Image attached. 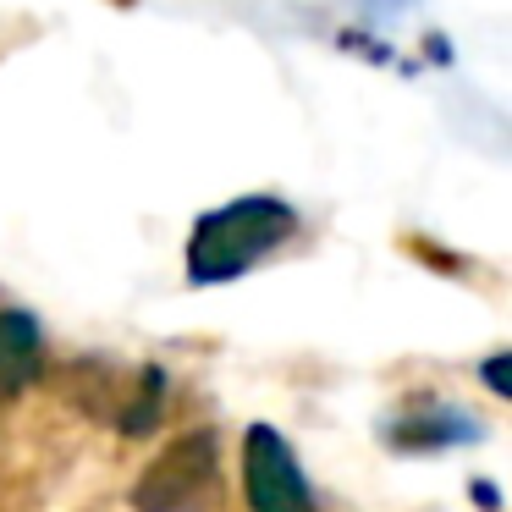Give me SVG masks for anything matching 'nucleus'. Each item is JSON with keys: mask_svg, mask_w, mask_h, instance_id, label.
Returning <instances> with one entry per match:
<instances>
[{"mask_svg": "<svg viewBox=\"0 0 512 512\" xmlns=\"http://www.w3.org/2000/svg\"><path fill=\"white\" fill-rule=\"evenodd\" d=\"M292 232H298V210L270 199V193H248V199L221 204V210L199 215V226L188 237V281L215 287V281L243 276L265 254H276Z\"/></svg>", "mask_w": 512, "mask_h": 512, "instance_id": "1", "label": "nucleus"}, {"mask_svg": "<svg viewBox=\"0 0 512 512\" xmlns=\"http://www.w3.org/2000/svg\"><path fill=\"white\" fill-rule=\"evenodd\" d=\"M215 435L188 430L149 463V474L138 479L133 507L138 512H210L215 507Z\"/></svg>", "mask_w": 512, "mask_h": 512, "instance_id": "2", "label": "nucleus"}, {"mask_svg": "<svg viewBox=\"0 0 512 512\" xmlns=\"http://www.w3.org/2000/svg\"><path fill=\"white\" fill-rule=\"evenodd\" d=\"M243 490L248 512H314L309 479H303L292 446L270 424H254L243 435Z\"/></svg>", "mask_w": 512, "mask_h": 512, "instance_id": "3", "label": "nucleus"}, {"mask_svg": "<svg viewBox=\"0 0 512 512\" xmlns=\"http://www.w3.org/2000/svg\"><path fill=\"white\" fill-rule=\"evenodd\" d=\"M39 375V325L23 309H0V402H12Z\"/></svg>", "mask_w": 512, "mask_h": 512, "instance_id": "4", "label": "nucleus"}]
</instances>
